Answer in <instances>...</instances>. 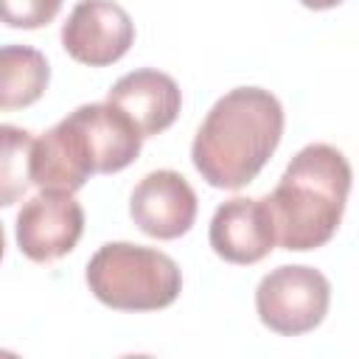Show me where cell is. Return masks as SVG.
I'll list each match as a JSON object with an SVG mask.
<instances>
[{
	"label": "cell",
	"mask_w": 359,
	"mask_h": 359,
	"mask_svg": "<svg viewBox=\"0 0 359 359\" xmlns=\"http://www.w3.org/2000/svg\"><path fill=\"white\" fill-rule=\"evenodd\" d=\"M283 135V107L264 87H236L205 115L191 160L213 188L236 191L258 177Z\"/></svg>",
	"instance_id": "6da1fadb"
},
{
	"label": "cell",
	"mask_w": 359,
	"mask_h": 359,
	"mask_svg": "<svg viewBox=\"0 0 359 359\" xmlns=\"http://www.w3.org/2000/svg\"><path fill=\"white\" fill-rule=\"evenodd\" d=\"M348 194L351 163L339 149L328 143L300 149L266 196L278 244L294 252L323 247L342 222Z\"/></svg>",
	"instance_id": "7a4b0ae2"
},
{
	"label": "cell",
	"mask_w": 359,
	"mask_h": 359,
	"mask_svg": "<svg viewBox=\"0 0 359 359\" xmlns=\"http://www.w3.org/2000/svg\"><path fill=\"white\" fill-rule=\"evenodd\" d=\"M87 286L115 311H157L180 297L182 272L171 255L154 247L109 241L90 258Z\"/></svg>",
	"instance_id": "3957f363"
},
{
	"label": "cell",
	"mask_w": 359,
	"mask_h": 359,
	"mask_svg": "<svg viewBox=\"0 0 359 359\" xmlns=\"http://www.w3.org/2000/svg\"><path fill=\"white\" fill-rule=\"evenodd\" d=\"M331 303V283L328 278L303 264L278 266L266 272L255 289V311L261 323L283 337H297L314 331Z\"/></svg>",
	"instance_id": "277c9868"
},
{
	"label": "cell",
	"mask_w": 359,
	"mask_h": 359,
	"mask_svg": "<svg viewBox=\"0 0 359 359\" xmlns=\"http://www.w3.org/2000/svg\"><path fill=\"white\" fill-rule=\"evenodd\" d=\"M28 174L36 188L67 194H76L93 174H101L95 143L79 109H73L39 140H34Z\"/></svg>",
	"instance_id": "5b68a950"
},
{
	"label": "cell",
	"mask_w": 359,
	"mask_h": 359,
	"mask_svg": "<svg viewBox=\"0 0 359 359\" xmlns=\"http://www.w3.org/2000/svg\"><path fill=\"white\" fill-rule=\"evenodd\" d=\"M135 42V22L115 0H79L62 25V48L81 65L107 67L126 56Z\"/></svg>",
	"instance_id": "8992f818"
},
{
	"label": "cell",
	"mask_w": 359,
	"mask_h": 359,
	"mask_svg": "<svg viewBox=\"0 0 359 359\" xmlns=\"http://www.w3.org/2000/svg\"><path fill=\"white\" fill-rule=\"evenodd\" d=\"M84 233V210L67 191H42L17 213V247L36 264L67 255Z\"/></svg>",
	"instance_id": "52a82bcc"
},
{
	"label": "cell",
	"mask_w": 359,
	"mask_h": 359,
	"mask_svg": "<svg viewBox=\"0 0 359 359\" xmlns=\"http://www.w3.org/2000/svg\"><path fill=\"white\" fill-rule=\"evenodd\" d=\"M196 205L199 202L191 182L171 168L146 174L129 196V213L135 224L160 241L185 236L196 219Z\"/></svg>",
	"instance_id": "ba28073f"
},
{
	"label": "cell",
	"mask_w": 359,
	"mask_h": 359,
	"mask_svg": "<svg viewBox=\"0 0 359 359\" xmlns=\"http://www.w3.org/2000/svg\"><path fill=\"white\" fill-rule=\"evenodd\" d=\"M210 247L219 258L227 264H258L264 261L278 236H275V222L266 205V196L250 199V196H233L222 202L210 219Z\"/></svg>",
	"instance_id": "9c48e42d"
},
{
	"label": "cell",
	"mask_w": 359,
	"mask_h": 359,
	"mask_svg": "<svg viewBox=\"0 0 359 359\" xmlns=\"http://www.w3.org/2000/svg\"><path fill=\"white\" fill-rule=\"evenodd\" d=\"M107 101L121 107L135 121L143 137H151L165 132L177 121L182 107V93L168 73L154 67H140L121 76L109 87Z\"/></svg>",
	"instance_id": "30bf717a"
},
{
	"label": "cell",
	"mask_w": 359,
	"mask_h": 359,
	"mask_svg": "<svg viewBox=\"0 0 359 359\" xmlns=\"http://www.w3.org/2000/svg\"><path fill=\"white\" fill-rule=\"evenodd\" d=\"M76 109L95 143L101 174L123 171L126 165H132L137 160L143 135L121 107L104 101V104H81Z\"/></svg>",
	"instance_id": "8fae6325"
},
{
	"label": "cell",
	"mask_w": 359,
	"mask_h": 359,
	"mask_svg": "<svg viewBox=\"0 0 359 359\" xmlns=\"http://www.w3.org/2000/svg\"><path fill=\"white\" fill-rule=\"evenodd\" d=\"M50 81L48 59L28 45H0V109H22L42 98Z\"/></svg>",
	"instance_id": "7c38bea8"
},
{
	"label": "cell",
	"mask_w": 359,
	"mask_h": 359,
	"mask_svg": "<svg viewBox=\"0 0 359 359\" xmlns=\"http://www.w3.org/2000/svg\"><path fill=\"white\" fill-rule=\"evenodd\" d=\"M31 146V132L11 123H0V208H11L28 191Z\"/></svg>",
	"instance_id": "4fadbf2b"
},
{
	"label": "cell",
	"mask_w": 359,
	"mask_h": 359,
	"mask_svg": "<svg viewBox=\"0 0 359 359\" xmlns=\"http://www.w3.org/2000/svg\"><path fill=\"white\" fill-rule=\"evenodd\" d=\"M62 8V0H0V22L11 28H42Z\"/></svg>",
	"instance_id": "5bb4252c"
},
{
	"label": "cell",
	"mask_w": 359,
	"mask_h": 359,
	"mask_svg": "<svg viewBox=\"0 0 359 359\" xmlns=\"http://www.w3.org/2000/svg\"><path fill=\"white\" fill-rule=\"evenodd\" d=\"M306 8H314V11H323V8H334V6H339L342 0H300Z\"/></svg>",
	"instance_id": "9a60e30c"
},
{
	"label": "cell",
	"mask_w": 359,
	"mask_h": 359,
	"mask_svg": "<svg viewBox=\"0 0 359 359\" xmlns=\"http://www.w3.org/2000/svg\"><path fill=\"white\" fill-rule=\"evenodd\" d=\"M3 252H6V233H3V224H0V258H3Z\"/></svg>",
	"instance_id": "2e32d148"
}]
</instances>
